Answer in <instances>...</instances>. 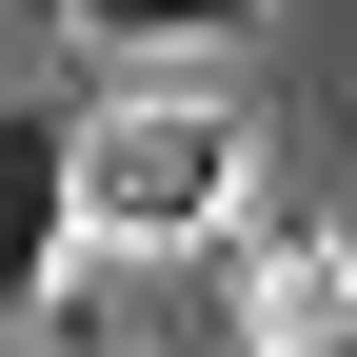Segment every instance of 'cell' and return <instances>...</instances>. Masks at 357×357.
Listing matches in <instances>:
<instances>
[{"label":"cell","mask_w":357,"mask_h":357,"mask_svg":"<svg viewBox=\"0 0 357 357\" xmlns=\"http://www.w3.org/2000/svg\"><path fill=\"white\" fill-rule=\"evenodd\" d=\"M79 278V119H20L0 100V337Z\"/></svg>","instance_id":"obj_2"},{"label":"cell","mask_w":357,"mask_h":357,"mask_svg":"<svg viewBox=\"0 0 357 357\" xmlns=\"http://www.w3.org/2000/svg\"><path fill=\"white\" fill-rule=\"evenodd\" d=\"M100 60H218V40H258V0H60Z\"/></svg>","instance_id":"obj_3"},{"label":"cell","mask_w":357,"mask_h":357,"mask_svg":"<svg viewBox=\"0 0 357 357\" xmlns=\"http://www.w3.org/2000/svg\"><path fill=\"white\" fill-rule=\"evenodd\" d=\"M238 119H218V100H178V79H159V100H100V119H79V238H218V218H238Z\"/></svg>","instance_id":"obj_1"}]
</instances>
